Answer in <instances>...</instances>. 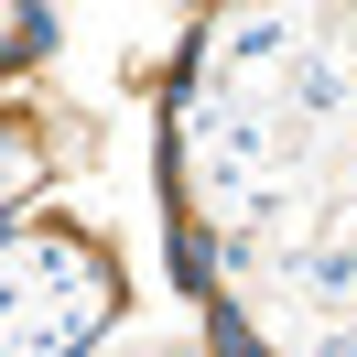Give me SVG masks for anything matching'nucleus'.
I'll return each mask as SVG.
<instances>
[{"label":"nucleus","mask_w":357,"mask_h":357,"mask_svg":"<svg viewBox=\"0 0 357 357\" xmlns=\"http://www.w3.org/2000/svg\"><path fill=\"white\" fill-rule=\"evenodd\" d=\"M303 314H335V325L357 314V217L335 227L325 249H303Z\"/></svg>","instance_id":"nucleus-1"}]
</instances>
